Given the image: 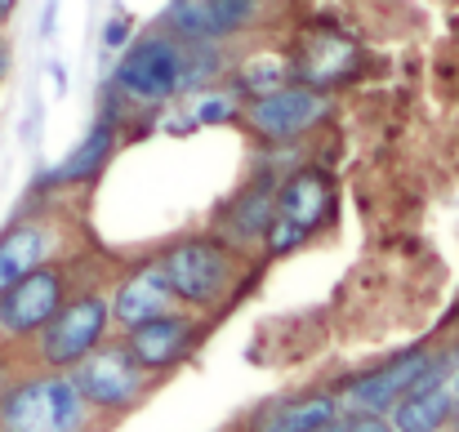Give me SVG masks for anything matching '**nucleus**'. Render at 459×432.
Listing matches in <instances>:
<instances>
[{
	"label": "nucleus",
	"mask_w": 459,
	"mask_h": 432,
	"mask_svg": "<svg viewBox=\"0 0 459 432\" xmlns=\"http://www.w3.org/2000/svg\"><path fill=\"white\" fill-rule=\"evenodd\" d=\"M85 428V397L72 375L49 370L36 379L13 384L0 397V432H81Z\"/></svg>",
	"instance_id": "nucleus-1"
},
{
	"label": "nucleus",
	"mask_w": 459,
	"mask_h": 432,
	"mask_svg": "<svg viewBox=\"0 0 459 432\" xmlns=\"http://www.w3.org/2000/svg\"><path fill=\"white\" fill-rule=\"evenodd\" d=\"M451 366H455V361L433 357V352H424V348L402 352V357H393L388 366L370 370L366 379L348 384V388H343V406H348V410H361V415H384V410H393L406 393H415L420 384L442 379Z\"/></svg>",
	"instance_id": "nucleus-2"
},
{
	"label": "nucleus",
	"mask_w": 459,
	"mask_h": 432,
	"mask_svg": "<svg viewBox=\"0 0 459 432\" xmlns=\"http://www.w3.org/2000/svg\"><path fill=\"white\" fill-rule=\"evenodd\" d=\"M108 298L99 294H81L72 303H63L36 334H40V361L49 370H72L90 348H99L103 330H108Z\"/></svg>",
	"instance_id": "nucleus-3"
},
{
	"label": "nucleus",
	"mask_w": 459,
	"mask_h": 432,
	"mask_svg": "<svg viewBox=\"0 0 459 432\" xmlns=\"http://www.w3.org/2000/svg\"><path fill=\"white\" fill-rule=\"evenodd\" d=\"M72 384L81 388L85 406L126 410V406L143 393V366L130 357L126 343H108V348H90V352L72 366Z\"/></svg>",
	"instance_id": "nucleus-4"
},
{
	"label": "nucleus",
	"mask_w": 459,
	"mask_h": 432,
	"mask_svg": "<svg viewBox=\"0 0 459 432\" xmlns=\"http://www.w3.org/2000/svg\"><path fill=\"white\" fill-rule=\"evenodd\" d=\"M63 272L40 264L31 268L27 277H18L9 289H0V334L9 339H22V334H36L58 307H63Z\"/></svg>",
	"instance_id": "nucleus-5"
},
{
	"label": "nucleus",
	"mask_w": 459,
	"mask_h": 432,
	"mask_svg": "<svg viewBox=\"0 0 459 432\" xmlns=\"http://www.w3.org/2000/svg\"><path fill=\"white\" fill-rule=\"evenodd\" d=\"M117 81L134 99H169L178 94V81H183V49L165 36H148L134 49H126Z\"/></svg>",
	"instance_id": "nucleus-6"
},
{
	"label": "nucleus",
	"mask_w": 459,
	"mask_h": 432,
	"mask_svg": "<svg viewBox=\"0 0 459 432\" xmlns=\"http://www.w3.org/2000/svg\"><path fill=\"white\" fill-rule=\"evenodd\" d=\"M325 210H330V187H325L321 174L290 178V183L281 187V196H277V214L268 219V246H273L277 255L295 250L307 232L325 219Z\"/></svg>",
	"instance_id": "nucleus-7"
},
{
	"label": "nucleus",
	"mask_w": 459,
	"mask_h": 432,
	"mask_svg": "<svg viewBox=\"0 0 459 432\" xmlns=\"http://www.w3.org/2000/svg\"><path fill=\"white\" fill-rule=\"evenodd\" d=\"M160 272H165V281L174 289V298L196 303V307L201 303H214L223 294V286H228V259L210 241H183V246H174L165 255Z\"/></svg>",
	"instance_id": "nucleus-8"
},
{
	"label": "nucleus",
	"mask_w": 459,
	"mask_h": 432,
	"mask_svg": "<svg viewBox=\"0 0 459 432\" xmlns=\"http://www.w3.org/2000/svg\"><path fill=\"white\" fill-rule=\"evenodd\" d=\"M325 112V99L321 90H273L264 99H255L250 108V125L268 139H290V134H304L307 125Z\"/></svg>",
	"instance_id": "nucleus-9"
},
{
	"label": "nucleus",
	"mask_w": 459,
	"mask_h": 432,
	"mask_svg": "<svg viewBox=\"0 0 459 432\" xmlns=\"http://www.w3.org/2000/svg\"><path fill=\"white\" fill-rule=\"evenodd\" d=\"M255 13V0H174L169 27L187 40H219L246 27Z\"/></svg>",
	"instance_id": "nucleus-10"
},
{
	"label": "nucleus",
	"mask_w": 459,
	"mask_h": 432,
	"mask_svg": "<svg viewBox=\"0 0 459 432\" xmlns=\"http://www.w3.org/2000/svg\"><path fill=\"white\" fill-rule=\"evenodd\" d=\"M361 54H357V40L339 36V31H312L299 40V76H304L307 90H325V85H339L357 72Z\"/></svg>",
	"instance_id": "nucleus-11"
},
{
	"label": "nucleus",
	"mask_w": 459,
	"mask_h": 432,
	"mask_svg": "<svg viewBox=\"0 0 459 432\" xmlns=\"http://www.w3.org/2000/svg\"><path fill=\"white\" fill-rule=\"evenodd\" d=\"M187 343H192V321L178 316V312H160V316L130 330L126 348H130V357L143 370H165V366H174L187 352Z\"/></svg>",
	"instance_id": "nucleus-12"
},
{
	"label": "nucleus",
	"mask_w": 459,
	"mask_h": 432,
	"mask_svg": "<svg viewBox=\"0 0 459 432\" xmlns=\"http://www.w3.org/2000/svg\"><path fill=\"white\" fill-rule=\"evenodd\" d=\"M455 384H451V370H446L442 379L420 384L415 393H406L393 406V432H442L451 410H455Z\"/></svg>",
	"instance_id": "nucleus-13"
},
{
	"label": "nucleus",
	"mask_w": 459,
	"mask_h": 432,
	"mask_svg": "<svg viewBox=\"0 0 459 432\" xmlns=\"http://www.w3.org/2000/svg\"><path fill=\"white\" fill-rule=\"evenodd\" d=\"M169 303H174V289H169L165 272H160V264H156V268L134 272L130 281H121V289H117V298H112L108 312H112L126 330H134V325L152 321V316H160V312H169Z\"/></svg>",
	"instance_id": "nucleus-14"
},
{
	"label": "nucleus",
	"mask_w": 459,
	"mask_h": 432,
	"mask_svg": "<svg viewBox=\"0 0 459 432\" xmlns=\"http://www.w3.org/2000/svg\"><path fill=\"white\" fill-rule=\"evenodd\" d=\"M334 397L312 393V397H286L259 410V419L250 424V432H316L321 424L334 419Z\"/></svg>",
	"instance_id": "nucleus-15"
},
{
	"label": "nucleus",
	"mask_w": 459,
	"mask_h": 432,
	"mask_svg": "<svg viewBox=\"0 0 459 432\" xmlns=\"http://www.w3.org/2000/svg\"><path fill=\"white\" fill-rule=\"evenodd\" d=\"M49 255V241L36 223H13L0 232V289H9L18 277H27L31 268H40Z\"/></svg>",
	"instance_id": "nucleus-16"
},
{
	"label": "nucleus",
	"mask_w": 459,
	"mask_h": 432,
	"mask_svg": "<svg viewBox=\"0 0 459 432\" xmlns=\"http://www.w3.org/2000/svg\"><path fill=\"white\" fill-rule=\"evenodd\" d=\"M108 151H112V130L108 125H94L90 134H85V143L76 147L58 169H54V183H76V178H90L103 160H108Z\"/></svg>",
	"instance_id": "nucleus-17"
},
{
	"label": "nucleus",
	"mask_w": 459,
	"mask_h": 432,
	"mask_svg": "<svg viewBox=\"0 0 459 432\" xmlns=\"http://www.w3.org/2000/svg\"><path fill=\"white\" fill-rule=\"evenodd\" d=\"M290 76V67H286V58H273V54H264V58H250L246 67H241V90L246 94H255V99H264V94H273V90H281V81Z\"/></svg>",
	"instance_id": "nucleus-18"
},
{
	"label": "nucleus",
	"mask_w": 459,
	"mask_h": 432,
	"mask_svg": "<svg viewBox=\"0 0 459 432\" xmlns=\"http://www.w3.org/2000/svg\"><path fill=\"white\" fill-rule=\"evenodd\" d=\"M330 432H393V424H384V415H343V419H330Z\"/></svg>",
	"instance_id": "nucleus-19"
},
{
	"label": "nucleus",
	"mask_w": 459,
	"mask_h": 432,
	"mask_svg": "<svg viewBox=\"0 0 459 432\" xmlns=\"http://www.w3.org/2000/svg\"><path fill=\"white\" fill-rule=\"evenodd\" d=\"M228 117H232V99H223V94H210V99L196 103V121H205V125L228 121Z\"/></svg>",
	"instance_id": "nucleus-20"
},
{
	"label": "nucleus",
	"mask_w": 459,
	"mask_h": 432,
	"mask_svg": "<svg viewBox=\"0 0 459 432\" xmlns=\"http://www.w3.org/2000/svg\"><path fill=\"white\" fill-rule=\"evenodd\" d=\"M121 36H126V22H112L108 27V45H121Z\"/></svg>",
	"instance_id": "nucleus-21"
},
{
	"label": "nucleus",
	"mask_w": 459,
	"mask_h": 432,
	"mask_svg": "<svg viewBox=\"0 0 459 432\" xmlns=\"http://www.w3.org/2000/svg\"><path fill=\"white\" fill-rule=\"evenodd\" d=\"M13 9H18V0H0V22H9V18H13Z\"/></svg>",
	"instance_id": "nucleus-22"
},
{
	"label": "nucleus",
	"mask_w": 459,
	"mask_h": 432,
	"mask_svg": "<svg viewBox=\"0 0 459 432\" xmlns=\"http://www.w3.org/2000/svg\"><path fill=\"white\" fill-rule=\"evenodd\" d=\"M4 72H9V45H4V36H0V81H4Z\"/></svg>",
	"instance_id": "nucleus-23"
},
{
	"label": "nucleus",
	"mask_w": 459,
	"mask_h": 432,
	"mask_svg": "<svg viewBox=\"0 0 459 432\" xmlns=\"http://www.w3.org/2000/svg\"><path fill=\"white\" fill-rule=\"evenodd\" d=\"M446 424H451V428L459 432V402H455V410H451V419H446Z\"/></svg>",
	"instance_id": "nucleus-24"
},
{
	"label": "nucleus",
	"mask_w": 459,
	"mask_h": 432,
	"mask_svg": "<svg viewBox=\"0 0 459 432\" xmlns=\"http://www.w3.org/2000/svg\"><path fill=\"white\" fill-rule=\"evenodd\" d=\"M316 432H330V424H321V428H316Z\"/></svg>",
	"instance_id": "nucleus-25"
}]
</instances>
